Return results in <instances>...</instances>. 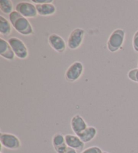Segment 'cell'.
I'll list each match as a JSON object with an SVG mask.
<instances>
[{
	"mask_svg": "<svg viewBox=\"0 0 138 153\" xmlns=\"http://www.w3.org/2000/svg\"><path fill=\"white\" fill-rule=\"evenodd\" d=\"M11 33L12 26L10 21L1 15L0 16V33L1 35L8 36Z\"/></svg>",
	"mask_w": 138,
	"mask_h": 153,
	"instance_id": "obj_15",
	"label": "cell"
},
{
	"mask_svg": "<svg viewBox=\"0 0 138 153\" xmlns=\"http://www.w3.org/2000/svg\"><path fill=\"white\" fill-rule=\"evenodd\" d=\"M0 142L1 147L8 150H18L22 146L20 140L18 136L7 132L0 134Z\"/></svg>",
	"mask_w": 138,
	"mask_h": 153,
	"instance_id": "obj_3",
	"label": "cell"
},
{
	"mask_svg": "<svg viewBox=\"0 0 138 153\" xmlns=\"http://www.w3.org/2000/svg\"><path fill=\"white\" fill-rule=\"evenodd\" d=\"M84 65L80 62H74L66 70L65 73V80L69 82H74L78 80L84 72Z\"/></svg>",
	"mask_w": 138,
	"mask_h": 153,
	"instance_id": "obj_4",
	"label": "cell"
},
{
	"mask_svg": "<svg viewBox=\"0 0 138 153\" xmlns=\"http://www.w3.org/2000/svg\"><path fill=\"white\" fill-rule=\"evenodd\" d=\"M97 134L98 131L96 128L94 127V126H88L86 130L82 131L78 136H79V138L86 144L93 140L95 137L96 136Z\"/></svg>",
	"mask_w": 138,
	"mask_h": 153,
	"instance_id": "obj_14",
	"label": "cell"
},
{
	"mask_svg": "<svg viewBox=\"0 0 138 153\" xmlns=\"http://www.w3.org/2000/svg\"><path fill=\"white\" fill-rule=\"evenodd\" d=\"M132 45L133 48L135 51L138 53V30L135 33L134 36H133Z\"/></svg>",
	"mask_w": 138,
	"mask_h": 153,
	"instance_id": "obj_19",
	"label": "cell"
},
{
	"mask_svg": "<svg viewBox=\"0 0 138 153\" xmlns=\"http://www.w3.org/2000/svg\"><path fill=\"white\" fill-rule=\"evenodd\" d=\"M85 31L84 29L76 28L71 31L68 39V47L71 50H75L82 45L84 41Z\"/></svg>",
	"mask_w": 138,
	"mask_h": 153,
	"instance_id": "obj_6",
	"label": "cell"
},
{
	"mask_svg": "<svg viewBox=\"0 0 138 153\" xmlns=\"http://www.w3.org/2000/svg\"><path fill=\"white\" fill-rule=\"evenodd\" d=\"M137 67H138V64H137Z\"/></svg>",
	"mask_w": 138,
	"mask_h": 153,
	"instance_id": "obj_23",
	"label": "cell"
},
{
	"mask_svg": "<svg viewBox=\"0 0 138 153\" xmlns=\"http://www.w3.org/2000/svg\"><path fill=\"white\" fill-rule=\"evenodd\" d=\"M13 3L10 0H1L0 1V10L6 14H10L13 12Z\"/></svg>",
	"mask_w": 138,
	"mask_h": 153,
	"instance_id": "obj_16",
	"label": "cell"
},
{
	"mask_svg": "<svg viewBox=\"0 0 138 153\" xmlns=\"http://www.w3.org/2000/svg\"><path fill=\"white\" fill-rule=\"evenodd\" d=\"M102 153H109V152H107V151H103Z\"/></svg>",
	"mask_w": 138,
	"mask_h": 153,
	"instance_id": "obj_22",
	"label": "cell"
},
{
	"mask_svg": "<svg viewBox=\"0 0 138 153\" xmlns=\"http://www.w3.org/2000/svg\"><path fill=\"white\" fill-rule=\"evenodd\" d=\"M36 7L38 15L41 16H49L55 14L57 8L53 4H36Z\"/></svg>",
	"mask_w": 138,
	"mask_h": 153,
	"instance_id": "obj_13",
	"label": "cell"
},
{
	"mask_svg": "<svg viewBox=\"0 0 138 153\" xmlns=\"http://www.w3.org/2000/svg\"><path fill=\"white\" fill-rule=\"evenodd\" d=\"M0 55L4 59L9 61L14 60L16 56L8 41L4 40L3 38H0Z\"/></svg>",
	"mask_w": 138,
	"mask_h": 153,
	"instance_id": "obj_12",
	"label": "cell"
},
{
	"mask_svg": "<svg viewBox=\"0 0 138 153\" xmlns=\"http://www.w3.org/2000/svg\"><path fill=\"white\" fill-rule=\"evenodd\" d=\"M1 153H2V152H1Z\"/></svg>",
	"mask_w": 138,
	"mask_h": 153,
	"instance_id": "obj_24",
	"label": "cell"
},
{
	"mask_svg": "<svg viewBox=\"0 0 138 153\" xmlns=\"http://www.w3.org/2000/svg\"><path fill=\"white\" fill-rule=\"evenodd\" d=\"M125 37V31L123 29L117 28L113 30L107 41V48L108 51L111 53L119 51L123 46Z\"/></svg>",
	"mask_w": 138,
	"mask_h": 153,
	"instance_id": "obj_2",
	"label": "cell"
},
{
	"mask_svg": "<svg viewBox=\"0 0 138 153\" xmlns=\"http://www.w3.org/2000/svg\"><path fill=\"white\" fill-rule=\"evenodd\" d=\"M7 41L11 46L15 55L18 58L20 59H25L28 57V48L21 39L17 37H11Z\"/></svg>",
	"mask_w": 138,
	"mask_h": 153,
	"instance_id": "obj_5",
	"label": "cell"
},
{
	"mask_svg": "<svg viewBox=\"0 0 138 153\" xmlns=\"http://www.w3.org/2000/svg\"><path fill=\"white\" fill-rule=\"evenodd\" d=\"M102 150L99 146H90L84 149L80 153H102Z\"/></svg>",
	"mask_w": 138,
	"mask_h": 153,
	"instance_id": "obj_18",
	"label": "cell"
},
{
	"mask_svg": "<svg viewBox=\"0 0 138 153\" xmlns=\"http://www.w3.org/2000/svg\"><path fill=\"white\" fill-rule=\"evenodd\" d=\"M70 126L75 135L78 136L88 127L86 121L80 115H73L70 121Z\"/></svg>",
	"mask_w": 138,
	"mask_h": 153,
	"instance_id": "obj_9",
	"label": "cell"
},
{
	"mask_svg": "<svg viewBox=\"0 0 138 153\" xmlns=\"http://www.w3.org/2000/svg\"><path fill=\"white\" fill-rule=\"evenodd\" d=\"M52 144L57 153H65L68 149L65 142V136L62 133L54 134L52 138Z\"/></svg>",
	"mask_w": 138,
	"mask_h": 153,
	"instance_id": "obj_10",
	"label": "cell"
},
{
	"mask_svg": "<svg viewBox=\"0 0 138 153\" xmlns=\"http://www.w3.org/2000/svg\"><path fill=\"white\" fill-rule=\"evenodd\" d=\"M65 153H77V151L76 150L71 149V148H68Z\"/></svg>",
	"mask_w": 138,
	"mask_h": 153,
	"instance_id": "obj_21",
	"label": "cell"
},
{
	"mask_svg": "<svg viewBox=\"0 0 138 153\" xmlns=\"http://www.w3.org/2000/svg\"><path fill=\"white\" fill-rule=\"evenodd\" d=\"M127 77L131 81L138 83V68L129 70L127 73Z\"/></svg>",
	"mask_w": 138,
	"mask_h": 153,
	"instance_id": "obj_17",
	"label": "cell"
},
{
	"mask_svg": "<svg viewBox=\"0 0 138 153\" xmlns=\"http://www.w3.org/2000/svg\"><path fill=\"white\" fill-rule=\"evenodd\" d=\"M48 43L50 47L59 53H62L66 50V43L64 39L57 34H51L49 36Z\"/></svg>",
	"mask_w": 138,
	"mask_h": 153,
	"instance_id": "obj_8",
	"label": "cell"
},
{
	"mask_svg": "<svg viewBox=\"0 0 138 153\" xmlns=\"http://www.w3.org/2000/svg\"><path fill=\"white\" fill-rule=\"evenodd\" d=\"M16 11L26 18H34L38 16L36 5L30 2H19L16 6Z\"/></svg>",
	"mask_w": 138,
	"mask_h": 153,
	"instance_id": "obj_7",
	"label": "cell"
},
{
	"mask_svg": "<svg viewBox=\"0 0 138 153\" xmlns=\"http://www.w3.org/2000/svg\"><path fill=\"white\" fill-rule=\"evenodd\" d=\"M36 4H52L53 1V0H33L32 1Z\"/></svg>",
	"mask_w": 138,
	"mask_h": 153,
	"instance_id": "obj_20",
	"label": "cell"
},
{
	"mask_svg": "<svg viewBox=\"0 0 138 153\" xmlns=\"http://www.w3.org/2000/svg\"><path fill=\"white\" fill-rule=\"evenodd\" d=\"M65 142L68 148L76 150H84L85 143L79 138V137L75 134H66L65 136Z\"/></svg>",
	"mask_w": 138,
	"mask_h": 153,
	"instance_id": "obj_11",
	"label": "cell"
},
{
	"mask_svg": "<svg viewBox=\"0 0 138 153\" xmlns=\"http://www.w3.org/2000/svg\"><path fill=\"white\" fill-rule=\"evenodd\" d=\"M9 20L14 28L20 35L30 36L34 34L33 28L28 18L22 16L16 10L9 15Z\"/></svg>",
	"mask_w": 138,
	"mask_h": 153,
	"instance_id": "obj_1",
	"label": "cell"
}]
</instances>
